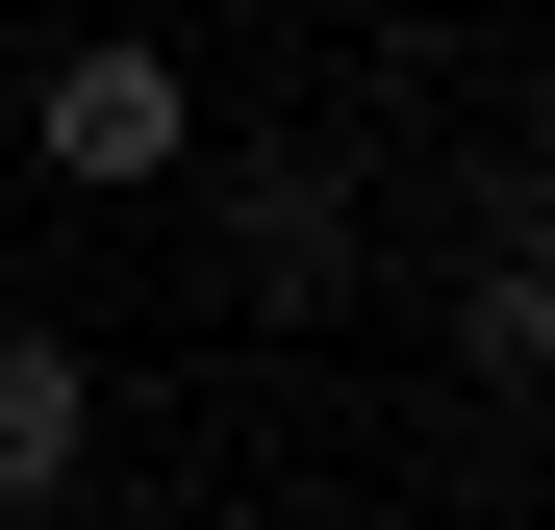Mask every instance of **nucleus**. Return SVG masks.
<instances>
[{
	"instance_id": "1",
	"label": "nucleus",
	"mask_w": 555,
	"mask_h": 530,
	"mask_svg": "<svg viewBox=\"0 0 555 530\" xmlns=\"http://www.w3.org/2000/svg\"><path fill=\"white\" fill-rule=\"evenodd\" d=\"M26 152H51V177H177V152H203V102H177V51H51Z\"/></svg>"
},
{
	"instance_id": "4",
	"label": "nucleus",
	"mask_w": 555,
	"mask_h": 530,
	"mask_svg": "<svg viewBox=\"0 0 555 530\" xmlns=\"http://www.w3.org/2000/svg\"><path fill=\"white\" fill-rule=\"evenodd\" d=\"M454 353L480 379H555V203H505V253L454 279Z\"/></svg>"
},
{
	"instance_id": "2",
	"label": "nucleus",
	"mask_w": 555,
	"mask_h": 530,
	"mask_svg": "<svg viewBox=\"0 0 555 530\" xmlns=\"http://www.w3.org/2000/svg\"><path fill=\"white\" fill-rule=\"evenodd\" d=\"M228 279H253V303H328V279H353V177L253 152V177H228Z\"/></svg>"
},
{
	"instance_id": "3",
	"label": "nucleus",
	"mask_w": 555,
	"mask_h": 530,
	"mask_svg": "<svg viewBox=\"0 0 555 530\" xmlns=\"http://www.w3.org/2000/svg\"><path fill=\"white\" fill-rule=\"evenodd\" d=\"M76 455H102V379L0 303V505H76Z\"/></svg>"
}]
</instances>
